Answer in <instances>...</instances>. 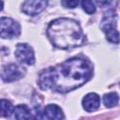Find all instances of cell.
Returning <instances> with one entry per match:
<instances>
[{"label": "cell", "mask_w": 120, "mask_h": 120, "mask_svg": "<svg viewBox=\"0 0 120 120\" xmlns=\"http://www.w3.org/2000/svg\"><path fill=\"white\" fill-rule=\"evenodd\" d=\"M92 65L82 57L70 58L55 67L48 68L39 74L41 89H51L60 93L74 90L85 83L91 77Z\"/></svg>", "instance_id": "6da1fadb"}, {"label": "cell", "mask_w": 120, "mask_h": 120, "mask_svg": "<svg viewBox=\"0 0 120 120\" xmlns=\"http://www.w3.org/2000/svg\"><path fill=\"white\" fill-rule=\"evenodd\" d=\"M47 35L55 47L63 50L82 46L85 39L80 24L68 18H59L52 21L48 26Z\"/></svg>", "instance_id": "7a4b0ae2"}, {"label": "cell", "mask_w": 120, "mask_h": 120, "mask_svg": "<svg viewBox=\"0 0 120 120\" xmlns=\"http://www.w3.org/2000/svg\"><path fill=\"white\" fill-rule=\"evenodd\" d=\"M20 24L11 18L0 19V37L3 38H12L20 35Z\"/></svg>", "instance_id": "3957f363"}, {"label": "cell", "mask_w": 120, "mask_h": 120, "mask_svg": "<svg viewBox=\"0 0 120 120\" xmlns=\"http://www.w3.org/2000/svg\"><path fill=\"white\" fill-rule=\"evenodd\" d=\"M15 56L17 59L26 65H33L35 63V55L33 49L26 43H19L16 46Z\"/></svg>", "instance_id": "277c9868"}, {"label": "cell", "mask_w": 120, "mask_h": 120, "mask_svg": "<svg viewBox=\"0 0 120 120\" xmlns=\"http://www.w3.org/2000/svg\"><path fill=\"white\" fill-rule=\"evenodd\" d=\"M23 76V70L21 67L15 65V64H9L6 67H4L1 77L5 82H14L19 79H21Z\"/></svg>", "instance_id": "5b68a950"}, {"label": "cell", "mask_w": 120, "mask_h": 120, "mask_svg": "<svg viewBox=\"0 0 120 120\" xmlns=\"http://www.w3.org/2000/svg\"><path fill=\"white\" fill-rule=\"evenodd\" d=\"M47 6V2L43 0L38 1H25L22 6V10L28 15H37L40 13Z\"/></svg>", "instance_id": "8992f818"}, {"label": "cell", "mask_w": 120, "mask_h": 120, "mask_svg": "<svg viewBox=\"0 0 120 120\" xmlns=\"http://www.w3.org/2000/svg\"><path fill=\"white\" fill-rule=\"evenodd\" d=\"M99 103H100L99 97L96 93L87 94L82 99V106H83L84 110L87 111V112L96 111L98 108Z\"/></svg>", "instance_id": "52a82bcc"}, {"label": "cell", "mask_w": 120, "mask_h": 120, "mask_svg": "<svg viewBox=\"0 0 120 120\" xmlns=\"http://www.w3.org/2000/svg\"><path fill=\"white\" fill-rule=\"evenodd\" d=\"M44 114L48 120H63L64 113L60 107L55 104H49L44 109Z\"/></svg>", "instance_id": "ba28073f"}, {"label": "cell", "mask_w": 120, "mask_h": 120, "mask_svg": "<svg viewBox=\"0 0 120 120\" xmlns=\"http://www.w3.org/2000/svg\"><path fill=\"white\" fill-rule=\"evenodd\" d=\"M14 114L17 120H29L31 118L30 109L24 104L16 106L14 109Z\"/></svg>", "instance_id": "9c48e42d"}, {"label": "cell", "mask_w": 120, "mask_h": 120, "mask_svg": "<svg viewBox=\"0 0 120 120\" xmlns=\"http://www.w3.org/2000/svg\"><path fill=\"white\" fill-rule=\"evenodd\" d=\"M14 112L12 103L8 99H0V116L8 117Z\"/></svg>", "instance_id": "30bf717a"}, {"label": "cell", "mask_w": 120, "mask_h": 120, "mask_svg": "<svg viewBox=\"0 0 120 120\" xmlns=\"http://www.w3.org/2000/svg\"><path fill=\"white\" fill-rule=\"evenodd\" d=\"M103 102H104V105L108 108L113 107L118 103V95L114 92L105 94L103 97Z\"/></svg>", "instance_id": "8fae6325"}, {"label": "cell", "mask_w": 120, "mask_h": 120, "mask_svg": "<svg viewBox=\"0 0 120 120\" xmlns=\"http://www.w3.org/2000/svg\"><path fill=\"white\" fill-rule=\"evenodd\" d=\"M81 4H82V8L86 11V13L93 14L96 11V7L92 1H82Z\"/></svg>", "instance_id": "7c38bea8"}, {"label": "cell", "mask_w": 120, "mask_h": 120, "mask_svg": "<svg viewBox=\"0 0 120 120\" xmlns=\"http://www.w3.org/2000/svg\"><path fill=\"white\" fill-rule=\"evenodd\" d=\"M32 120H45L43 113L40 112L39 109H35V113L33 115Z\"/></svg>", "instance_id": "4fadbf2b"}, {"label": "cell", "mask_w": 120, "mask_h": 120, "mask_svg": "<svg viewBox=\"0 0 120 120\" xmlns=\"http://www.w3.org/2000/svg\"><path fill=\"white\" fill-rule=\"evenodd\" d=\"M62 5L66 8H73L78 5V1H62Z\"/></svg>", "instance_id": "5bb4252c"}, {"label": "cell", "mask_w": 120, "mask_h": 120, "mask_svg": "<svg viewBox=\"0 0 120 120\" xmlns=\"http://www.w3.org/2000/svg\"><path fill=\"white\" fill-rule=\"evenodd\" d=\"M3 5H4V3H3L2 1H0V10L3 8Z\"/></svg>", "instance_id": "9a60e30c"}]
</instances>
